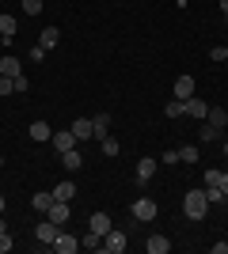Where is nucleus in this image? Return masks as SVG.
I'll return each mask as SVG.
<instances>
[{"instance_id": "f257e3e1", "label": "nucleus", "mask_w": 228, "mask_h": 254, "mask_svg": "<svg viewBox=\"0 0 228 254\" xmlns=\"http://www.w3.org/2000/svg\"><path fill=\"white\" fill-rule=\"evenodd\" d=\"M183 212H186V220H206V212H209V197H206V190H186V197H183Z\"/></svg>"}, {"instance_id": "f03ea898", "label": "nucleus", "mask_w": 228, "mask_h": 254, "mask_svg": "<svg viewBox=\"0 0 228 254\" xmlns=\"http://www.w3.org/2000/svg\"><path fill=\"white\" fill-rule=\"evenodd\" d=\"M156 201H152V197H137V201L130 205V216L133 220H141V224H149V220H156Z\"/></svg>"}, {"instance_id": "7ed1b4c3", "label": "nucleus", "mask_w": 228, "mask_h": 254, "mask_svg": "<svg viewBox=\"0 0 228 254\" xmlns=\"http://www.w3.org/2000/svg\"><path fill=\"white\" fill-rule=\"evenodd\" d=\"M126 247H130V235L122 232V228H110V232L103 235V251L107 254H122Z\"/></svg>"}, {"instance_id": "20e7f679", "label": "nucleus", "mask_w": 228, "mask_h": 254, "mask_svg": "<svg viewBox=\"0 0 228 254\" xmlns=\"http://www.w3.org/2000/svg\"><path fill=\"white\" fill-rule=\"evenodd\" d=\"M57 235H61V224H54L50 216H46V220L38 224V228H34V239H38V243H46V247H54V239H57Z\"/></svg>"}, {"instance_id": "39448f33", "label": "nucleus", "mask_w": 228, "mask_h": 254, "mask_svg": "<svg viewBox=\"0 0 228 254\" xmlns=\"http://www.w3.org/2000/svg\"><path fill=\"white\" fill-rule=\"evenodd\" d=\"M156 167H160V159L141 156V159H137V171H133V175H137V182H149L152 175H156Z\"/></svg>"}, {"instance_id": "423d86ee", "label": "nucleus", "mask_w": 228, "mask_h": 254, "mask_svg": "<svg viewBox=\"0 0 228 254\" xmlns=\"http://www.w3.org/2000/svg\"><path fill=\"white\" fill-rule=\"evenodd\" d=\"M46 216H50L54 224H61V228H65V224H69V216H73V209H69V201H54L50 209H46Z\"/></svg>"}, {"instance_id": "0eeeda50", "label": "nucleus", "mask_w": 228, "mask_h": 254, "mask_svg": "<svg viewBox=\"0 0 228 254\" xmlns=\"http://www.w3.org/2000/svg\"><path fill=\"white\" fill-rule=\"evenodd\" d=\"M91 137H95V140L110 137V114H95V118H91Z\"/></svg>"}, {"instance_id": "6e6552de", "label": "nucleus", "mask_w": 228, "mask_h": 254, "mask_svg": "<svg viewBox=\"0 0 228 254\" xmlns=\"http://www.w3.org/2000/svg\"><path fill=\"white\" fill-rule=\"evenodd\" d=\"M54 251H57V254H76V251H80V239H76V235H65V232H61V235L54 239Z\"/></svg>"}, {"instance_id": "1a4fd4ad", "label": "nucleus", "mask_w": 228, "mask_h": 254, "mask_svg": "<svg viewBox=\"0 0 228 254\" xmlns=\"http://www.w3.org/2000/svg\"><path fill=\"white\" fill-rule=\"evenodd\" d=\"M87 228H91V232H99V235H107L110 228H114V220H110V212H91Z\"/></svg>"}, {"instance_id": "9d476101", "label": "nucleus", "mask_w": 228, "mask_h": 254, "mask_svg": "<svg viewBox=\"0 0 228 254\" xmlns=\"http://www.w3.org/2000/svg\"><path fill=\"white\" fill-rule=\"evenodd\" d=\"M145 251L149 254H167L171 251V239H167V235H149V239H145Z\"/></svg>"}, {"instance_id": "9b49d317", "label": "nucleus", "mask_w": 228, "mask_h": 254, "mask_svg": "<svg viewBox=\"0 0 228 254\" xmlns=\"http://www.w3.org/2000/svg\"><path fill=\"white\" fill-rule=\"evenodd\" d=\"M0 76H11V80H15V76H23V61L19 57H0Z\"/></svg>"}, {"instance_id": "f8f14e48", "label": "nucleus", "mask_w": 228, "mask_h": 254, "mask_svg": "<svg viewBox=\"0 0 228 254\" xmlns=\"http://www.w3.org/2000/svg\"><path fill=\"white\" fill-rule=\"evenodd\" d=\"M50 140H54V148H57V152H69V148H76V137H73V129H57V133H54Z\"/></svg>"}, {"instance_id": "ddd939ff", "label": "nucleus", "mask_w": 228, "mask_h": 254, "mask_svg": "<svg viewBox=\"0 0 228 254\" xmlns=\"http://www.w3.org/2000/svg\"><path fill=\"white\" fill-rule=\"evenodd\" d=\"M190 95H194V76H179V80H175V99L186 103Z\"/></svg>"}, {"instance_id": "4468645a", "label": "nucleus", "mask_w": 228, "mask_h": 254, "mask_svg": "<svg viewBox=\"0 0 228 254\" xmlns=\"http://www.w3.org/2000/svg\"><path fill=\"white\" fill-rule=\"evenodd\" d=\"M206 114H209V106L202 103L198 95H190V99H186V118H198V122H206Z\"/></svg>"}, {"instance_id": "2eb2a0df", "label": "nucleus", "mask_w": 228, "mask_h": 254, "mask_svg": "<svg viewBox=\"0 0 228 254\" xmlns=\"http://www.w3.org/2000/svg\"><path fill=\"white\" fill-rule=\"evenodd\" d=\"M27 133H31V140H38V144L54 137V129H50V122H31V129H27Z\"/></svg>"}, {"instance_id": "dca6fc26", "label": "nucleus", "mask_w": 228, "mask_h": 254, "mask_svg": "<svg viewBox=\"0 0 228 254\" xmlns=\"http://www.w3.org/2000/svg\"><path fill=\"white\" fill-rule=\"evenodd\" d=\"M69 129H73V137H76V140H91V118H76Z\"/></svg>"}, {"instance_id": "f3484780", "label": "nucleus", "mask_w": 228, "mask_h": 254, "mask_svg": "<svg viewBox=\"0 0 228 254\" xmlns=\"http://www.w3.org/2000/svg\"><path fill=\"white\" fill-rule=\"evenodd\" d=\"M61 163H65V171H80V167H84V156H80V148L61 152Z\"/></svg>"}, {"instance_id": "a211bd4d", "label": "nucleus", "mask_w": 228, "mask_h": 254, "mask_svg": "<svg viewBox=\"0 0 228 254\" xmlns=\"http://www.w3.org/2000/svg\"><path fill=\"white\" fill-rule=\"evenodd\" d=\"M15 31H19V19H15V15H8V11H4V15H0V34H4V38H15Z\"/></svg>"}, {"instance_id": "6ab92c4d", "label": "nucleus", "mask_w": 228, "mask_h": 254, "mask_svg": "<svg viewBox=\"0 0 228 254\" xmlns=\"http://www.w3.org/2000/svg\"><path fill=\"white\" fill-rule=\"evenodd\" d=\"M57 42H61V31H57V27H46V31L38 34V46H42V50H54Z\"/></svg>"}, {"instance_id": "aec40b11", "label": "nucleus", "mask_w": 228, "mask_h": 254, "mask_svg": "<svg viewBox=\"0 0 228 254\" xmlns=\"http://www.w3.org/2000/svg\"><path fill=\"white\" fill-rule=\"evenodd\" d=\"M206 122H209V126H217V129H225L228 126V110H225V106H209Z\"/></svg>"}, {"instance_id": "412c9836", "label": "nucleus", "mask_w": 228, "mask_h": 254, "mask_svg": "<svg viewBox=\"0 0 228 254\" xmlns=\"http://www.w3.org/2000/svg\"><path fill=\"white\" fill-rule=\"evenodd\" d=\"M73 193H76V182H57L54 186V201H73Z\"/></svg>"}, {"instance_id": "4be33fe9", "label": "nucleus", "mask_w": 228, "mask_h": 254, "mask_svg": "<svg viewBox=\"0 0 228 254\" xmlns=\"http://www.w3.org/2000/svg\"><path fill=\"white\" fill-rule=\"evenodd\" d=\"M80 247H84V251H103V235L87 228V235H84V239H80Z\"/></svg>"}, {"instance_id": "5701e85b", "label": "nucleus", "mask_w": 228, "mask_h": 254, "mask_svg": "<svg viewBox=\"0 0 228 254\" xmlns=\"http://www.w3.org/2000/svg\"><path fill=\"white\" fill-rule=\"evenodd\" d=\"M198 159H202V152H198L194 144H183V148H179V163H198Z\"/></svg>"}, {"instance_id": "b1692460", "label": "nucleus", "mask_w": 228, "mask_h": 254, "mask_svg": "<svg viewBox=\"0 0 228 254\" xmlns=\"http://www.w3.org/2000/svg\"><path fill=\"white\" fill-rule=\"evenodd\" d=\"M198 137L206 140V144H213V140H221V129H217V126H206V122H202V129H198Z\"/></svg>"}, {"instance_id": "393cba45", "label": "nucleus", "mask_w": 228, "mask_h": 254, "mask_svg": "<svg viewBox=\"0 0 228 254\" xmlns=\"http://www.w3.org/2000/svg\"><path fill=\"white\" fill-rule=\"evenodd\" d=\"M31 205H34L38 212H46L50 205H54V193H34V197H31Z\"/></svg>"}, {"instance_id": "a878e982", "label": "nucleus", "mask_w": 228, "mask_h": 254, "mask_svg": "<svg viewBox=\"0 0 228 254\" xmlns=\"http://www.w3.org/2000/svg\"><path fill=\"white\" fill-rule=\"evenodd\" d=\"M163 114H167V118H183V114H186V103H179V99H171V103L163 106Z\"/></svg>"}, {"instance_id": "bb28decb", "label": "nucleus", "mask_w": 228, "mask_h": 254, "mask_svg": "<svg viewBox=\"0 0 228 254\" xmlns=\"http://www.w3.org/2000/svg\"><path fill=\"white\" fill-rule=\"evenodd\" d=\"M202 190H206L209 205H221V201H225V190H221V186H202Z\"/></svg>"}, {"instance_id": "cd10ccee", "label": "nucleus", "mask_w": 228, "mask_h": 254, "mask_svg": "<svg viewBox=\"0 0 228 254\" xmlns=\"http://www.w3.org/2000/svg\"><path fill=\"white\" fill-rule=\"evenodd\" d=\"M99 144H103V156H110V159H114V156H118V140H114V137H107V140H99Z\"/></svg>"}, {"instance_id": "c85d7f7f", "label": "nucleus", "mask_w": 228, "mask_h": 254, "mask_svg": "<svg viewBox=\"0 0 228 254\" xmlns=\"http://www.w3.org/2000/svg\"><path fill=\"white\" fill-rule=\"evenodd\" d=\"M23 15H42V0H23Z\"/></svg>"}, {"instance_id": "c756f323", "label": "nucleus", "mask_w": 228, "mask_h": 254, "mask_svg": "<svg viewBox=\"0 0 228 254\" xmlns=\"http://www.w3.org/2000/svg\"><path fill=\"white\" fill-rule=\"evenodd\" d=\"M0 95H15V84H11V76H0Z\"/></svg>"}, {"instance_id": "7c9ffc66", "label": "nucleus", "mask_w": 228, "mask_h": 254, "mask_svg": "<svg viewBox=\"0 0 228 254\" xmlns=\"http://www.w3.org/2000/svg\"><path fill=\"white\" fill-rule=\"evenodd\" d=\"M225 57H228L225 46H213V50H209V61H225Z\"/></svg>"}, {"instance_id": "2f4dec72", "label": "nucleus", "mask_w": 228, "mask_h": 254, "mask_svg": "<svg viewBox=\"0 0 228 254\" xmlns=\"http://www.w3.org/2000/svg\"><path fill=\"white\" fill-rule=\"evenodd\" d=\"M11 247H15V243H11V235H8V232H0V254H8Z\"/></svg>"}, {"instance_id": "473e14b6", "label": "nucleus", "mask_w": 228, "mask_h": 254, "mask_svg": "<svg viewBox=\"0 0 228 254\" xmlns=\"http://www.w3.org/2000/svg\"><path fill=\"white\" fill-rule=\"evenodd\" d=\"M27 57H31V61H46V50H42V46H31V53H27Z\"/></svg>"}, {"instance_id": "72a5a7b5", "label": "nucleus", "mask_w": 228, "mask_h": 254, "mask_svg": "<svg viewBox=\"0 0 228 254\" xmlns=\"http://www.w3.org/2000/svg\"><path fill=\"white\" fill-rule=\"evenodd\" d=\"M217 186L225 190V197H228V171H221V179H217Z\"/></svg>"}, {"instance_id": "f704fd0d", "label": "nucleus", "mask_w": 228, "mask_h": 254, "mask_svg": "<svg viewBox=\"0 0 228 254\" xmlns=\"http://www.w3.org/2000/svg\"><path fill=\"white\" fill-rule=\"evenodd\" d=\"M221 15H225V19H228V0H221Z\"/></svg>"}, {"instance_id": "c9c22d12", "label": "nucleus", "mask_w": 228, "mask_h": 254, "mask_svg": "<svg viewBox=\"0 0 228 254\" xmlns=\"http://www.w3.org/2000/svg\"><path fill=\"white\" fill-rule=\"evenodd\" d=\"M4 209H8V201H4V193H0V216H4Z\"/></svg>"}, {"instance_id": "e433bc0d", "label": "nucleus", "mask_w": 228, "mask_h": 254, "mask_svg": "<svg viewBox=\"0 0 228 254\" xmlns=\"http://www.w3.org/2000/svg\"><path fill=\"white\" fill-rule=\"evenodd\" d=\"M225 159H228V156H225ZM225 171H228V163H225Z\"/></svg>"}, {"instance_id": "4c0bfd02", "label": "nucleus", "mask_w": 228, "mask_h": 254, "mask_svg": "<svg viewBox=\"0 0 228 254\" xmlns=\"http://www.w3.org/2000/svg\"><path fill=\"white\" fill-rule=\"evenodd\" d=\"M0 163H4V156H0Z\"/></svg>"}, {"instance_id": "58836bf2", "label": "nucleus", "mask_w": 228, "mask_h": 254, "mask_svg": "<svg viewBox=\"0 0 228 254\" xmlns=\"http://www.w3.org/2000/svg\"><path fill=\"white\" fill-rule=\"evenodd\" d=\"M225 64H228V57H225Z\"/></svg>"}]
</instances>
